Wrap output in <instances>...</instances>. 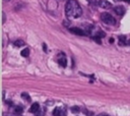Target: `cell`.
Masks as SVG:
<instances>
[{"mask_svg":"<svg viewBox=\"0 0 130 116\" xmlns=\"http://www.w3.org/2000/svg\"><path fill=\"white\" fill-rule=\"evenodd\" d=\"M44 114H45V108H41L40 107V109L36 112V115L37 116H44Z\"/></svg>","mask_w":130,"mask_h":116,"instance_id":"cell-11","label":"cell"},{"mask_svg":"<svg viewBox=\"0 0 130 116\" xmlns=\"http://www.w3.org/2000/svg\"><path fill=\"white\" fill-rule=\"evenodd\" d=\"M88 1H89V2H93L94 0H88Z\"/></svg>","mask_w":130,"mask_h":116,"instance_id":"cell-19","label":"cell"},{"mask_svg":"<svg viewBox=\"0 0 130 116\" xmlns=\"http://www.w3.org/2000/svg\"><path fill=\"white\" fill-rule=\"evenodd\" d=\"M21 98L25 99L26 101H30V98H29V96H28L26 93H22V94H21Z\"/></svg>","mask_w":130,"mask_h":116,"instance_id":"cell-15","label":"cell"},{"mask_svg":"<svg viewBox=\"0 0 130 116\" xmlns=\"http://www.w3.org/2000/svg\"><path fill=\"white\" fill-rule=\"evenodd\" d=\"M99 116H110V115H108V114H100Z\"/></svg>","mask_w":130,"mask_h":116,"instance_id":"cell-18","label":"cell"},{"mask_svg":"<svg viewBox=\"0 0 130 116\" xmlns=\"http://www.w3.org/2000/svg\"><path fill=\"white\" fill-rule=\"evenodd\" d=\"M119 45H121V46L130 45V42L129 41H126V37L125 36H120L119 37Z\"/></svg>","mask_w":130,"mask_h":116,"instance_id":"cell-8","label":"cell"},{"mask_svg":"<svg viewBox=\"0 0 130 116\" xmlns=\"http://www.w3.org/2000/svg\"><path fill=\"white\" fill-rule=\"evenodd\" d=\"M39 109H40L39 103H34V104L30 106V108H29V112H30V113H36Z\"/></svg>","mask_w":130,"mask_h":116,"instance_id":"cell-9","label":"cell"},{"mask_svg":"<svg viewBox=\"0 0 130 116\" xmlns=\"http://www.w3.org/2000/svg\"><path fill=\"white\" fill-rule=\"evenodd\" d=\"M114 11H115V13H117L118 15H123L124 13H125V8L123 7V6H115L114 7Z\"/></svg>","mask_w":130,"mask_h":116,"instance_id":"cell-7","label":"cell"},{"mask_svg":"<svg viewBox=\"0 0 130 116\" xmlns=\"http://www.w3.org/2000/svg\"><path fill=\"white\" fill-rule=\"evenodd\" d=\"M101 19H102V21H103L104 23L109 24V25H114V24L116 23L115 18H114L110 13H108V12L102 13V14H101Z\"/></svg>","mask_w":130,"mask_h":116,"instance_id":"cell-2","label":"cell"},{"mask_svg":"<svg viewBox=\"0 0 130 116\" xmlns=\"http://www.w3.org/2000/svg\"><path fill=\"white\" fill-rule=\"evenodd\" d=\"M69 32L72 33V34H74V35H77V36H85L84 31L81 30V28H79V27H76V26L70 27V28H69Z\"/></svg>","mask_w":130,"mask_h":116,"instance_id":"cell-3","label":"cell"},{"mask_svg":"<svg viewBox=\"0 0 130 116\" xmlns=\"http://www.w3.org/2000/svg\"><path fill=\"white\" fill-rule=\"evenodd\" d=\"M129 80H130V78H129Z\"/></svg>","mask_w":130,"mask_h":116,"instance_id":"cell-21","label":"cell"},{"mask_svg":"<svg viewBox=\"0 0 130 116\" xmlns=\"http://www.w3.org/2000/svg\"><path fill=\"white\" fill-rule=\"evenodd\" d=\"M43 48H44L45 52H47V47H46V44H44V45H43Z\"/></svg>","mask_w":130,"mask_h":116,"instance_id":"cell-17","label":"cell"},{"mask_svg":"<svg viewBox=\"0 0 130 116\" xmlns=\"http://www.w3.org/2000/svg\"><path fill=\"white\" fill-rule=\"evenodd\" d=\"M71 111H72L73 113H78V112L80 111V109H79V107H77V106H73V107H71Z\"/></svg>","mask_w":130,"mask_h":116,"instance_id":"cell-14","label":"cell"},{"mask_svg":"<svg viewBox=\"0 0 130 116\" xmlns=\"http://www.w3.org/2000/svg\"><path fill=\"white\" fill-rule=\"evenodd\" d=\"M22 107H20V106H16L15 108H14V113L15 114H21L22 113Z\"/></svg>","mask_w":130,"mask_h":116,"instance_id":"cell-13","label":"cell"},{"mask_svg":"<svg viewBox=\"0 0 130 116\" xmlns=\"http://www.w3.org/2000/svg\"><path fill=\"white\" fill-rule=\"evenodd\" d=\"M92 39H93L98 44H102V42H101V37H99V36H93Z\"/></svg>","mask_w":130,"mask_h":116,"instance_id":"cell-16","label":"cell"},{"mask_svg":"<svg viewBox=\"0 0 130 116\" xmlns=\"http://www.w3.org/2000/svg\"><path fill=\"white\" fill-rule=\"evenodd\" d=\"M58 63L62 66V67H65L67 65V60H66V57L64 56L63 53H60V57L58 58Z\"/></svg>","mask_w":130,"mask_h":116,"instance_id":"cell-5","label":"cell"},{"mask_svg":"<svg viewBox=\"0 0 130 116\" xmlns=\"http://www.w3.org/2000/svg\"><path fill=\"white\" fill-rule=\"evenodd\" d=\"M4 1H9V0H4Z\"/></svg>","mask_w":130,"mask_h":116,"instance_id":"cell-20","label":"cell"},{"mask_svg":"<svg viewBox=\"0 0 130 116\" xmlns=\"http://www.w3.org/2000/svg\"><path fill=\"white\" fill-rule=\"evenodd\" d=\"M98 4H99L100 7L105 8V9H108V8L111 7V3H110L108 0H100V1L98 2Z\"/></svg>","mask_w":130,"mask_h":116,"instance_id":"cell-6","label":"cell"},{"mask_svg":"<svg viewBox=\"0 0 130 116\" xmlns=\"http://www.w3.org/2000/svg\"><path fill=\"white\" fill-rule=\"evenodd\" d=\"M65 13L68 17L77 18V17L81 16L82 9L76 0H68L65 5Z\"/></svg>","mask_w":130,"mask_h":116,"instance_id":"cell-1","label":"cell"},{"mask_svg":"<svg viewBox=\"0 0 130 116\" xmlns=\"http://www.w3.org/2000/svg\"><path fill=\"white\" fill-rule=\"evenodd\" d=\"M20 54H21V56H23V57H27V56L29 55V49H28V48H25V49L21 50Z\"/></svg>","mask_w":130,"mask_h":116,"instance_id":"cell-10","label":"cell"},{"mask_svg":"<svg viewBox=\"0 0 130 116\" xmlns=\"http://www.w3.org/2000/svg\"><path fill=\"white\" fill-rule=\"evenodd\" d=\"M53 115L54 116H65L66 115V111H65V109H63L61 107H58V108L54 109Z\"/></svg>","mask_w":130,"mask_h":116,"instance_id":"cell-4","label":"cell"},{"mask_svg":"<svg viewBox=\"0 0 130 116\" xmlns=\"http://www.w3.org/2000/svg\"><path fill=\"white\" fill-rule=\"evenodd\" d=\"M23 45H24V42L21 41V40H16V41H14V46H16V47H21V46H23Z\"/></svg>","mask_w":130,"mask_h":116,"instance_id":"cell-12","label":"cell"}]
</instances>
